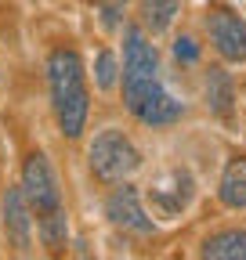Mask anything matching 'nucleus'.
<instances>
[{
	"mask_svg": "<svg viewBox=\"0 0 246 260\" xmlns=\"http://www.w3.org/2000/svg\"><path fill=\"white\" fill-rule=\"evenodd\" d=\"M37 232H40V242L51 249V253H58V249H66V242H69V217H66V210H47V213H40V220H37Z\"/></svg>",
	"mask_w": 246,
	"mask_h": 260,
	"instance_id": "obj_13",
	"label": "nucleus"
},
{
	"mask_svg": "<svg viewBox=\"0 0 246 260\" xmlns=\"http://www.w3.org/2000/svg\"><path fill=\"white\" fill-rule=\"evenodd\" d=\"M206 29H210V40L218 47L221 58L228 61H246V22L228 11V8H213L206 15Z\"/></svg>",
	"mask_w": 246,
	"mask_h": 260,
	"instance_id": "obj_7",
	"label": "nucleus"
},
{
	"mask_svg": "<svg viewBox=\"0 0 246 260\" xmlns=\"http://www.w3.org/2000/svg\"><path fill=\"white\" fill-rule=\"evenodd\" d=\"M95 83L102 90H112L119 83V65H116L112 51H98V58H95Z\"/></svg>",
	"mask_w": 246,
	"mask_h": 260,
	"instance_id": "obj_14",
	"label": "nucleus"
},
{
	"mask_svg": "<svg viewBox=\"0 0 246 260\" xmlns=\"http://www.w3.org/2000/svg\"><path fill=\"white\" fill-rule=\"evenodd\" d=\"M0 213H4V239L15 253H33V206H29L22 184H8L4 199H0Z\"/></svg>",
	"mask_w": 246,
	"mask_h": 260,
	"instance_id": "obj_5",
	"label": "nucleus"
},
{
	"mask_svg": "<svg viewBox=\"0 0 246 260\" xmlns=\"http://www.w3.org/2000/svg\"><path fill=\"white\" fill-rule=\"evenodd\" d=\"M218 195H221L225 206L246 210V159L242 155H232L228 159V167L221 174V184H218Z\"/></svg>",
	"mask_w": 246,
	"mask_h": 260,
	"instance_id": "obj_11",
	"label": "nucleus"
},
{
	"mask_svg": "<svg viewBox=\"0 0 246 260\" xmlns=\"http://www.w3.org/2000/svg\"><path fill=\"white\" fill-rule=\"evenodd\" d=\"M47 87H51V109H54L58 130L69 141H76L87 126L90 94H87L83 58L73 47H58L47 54Z\"/></svg>",
	"mask_w": 246,
	"mask_h": 260,
	"instance_id": "obj_2",
	"label": "nucleus"
},
{
	"mask_svg": "<svg viewBox=\"0 0 246 260\" xmlns=\"http://www.w3.org/2000/svg\"><path fill=\"white\" fill-rule=\"evenodd\" d=\"M181 15V0H141L138 4V22L145 32L160 37L174 25V18Z\"/></svg>",
	"mask_w": 246,
	"mask_h": 260,
	"instance_id": "obj_10",
	"label": "nucleus"
},
{
	"mask_svg": "<svg viewBox=\"0 0 246 260\" xmlns=\"http://www.w3.org/2000/svg\"><path fill=\"white\" fill-rule=\"evenodd\" d=\"M152 203L163 213H181L192 203V174L189 170H170L152 184Z\"/></svg>",
	"mask_w": 246,
	"mask_h": 260,
	"instance_id": "obj_8",
	"label": "nucleus"
},
{
	"mask_svg": "<svg viewBox=\"0 0 246 260\" xmlns=\"http://www.w3.org/2000/svg\"><path fill=\"white\" fill-rule=\"evenodd\" d=\"M87 162H90V174L98 181L119 184L141 167V152L134 148V141L123 134V130H102V134L90 141Z\"/></svg>",
	"mask_w": 246,
	"mask_h": 260,
	"instance_id": "obj_3",
	"label": "nucleus"
},
{
	"mask_svg": "<svg viewBox=\"0 0 246 260\" xmlns=\"http://www.w3.org/2000/svg\"><path fill=\"white\" fill-rule=\"evenodd\" d=\"M203 256L210 260H246V228H228L203 242Z\"/></svg>",
	"mask_w": 246,
	"mask_h": 260,
	"instance_id": "obj_12",
	"label": "nucleus"
},
{
	"mask_svg": "<svg viewBox=\"0 0 246 260\" xmlns=\"http://www.w3.org/2000/svg\"><path fill=\"white\" fill-rule=\"evenodd\" d=\"M105 217H109L116 228H123V232L152 235V217H148V213H145V206H141L138 188H134V184H127V181H119V188L105 199Z\"/></svg>",
	"mask_w": 246,
	"mask_h": 260,
	"instance_id": "obj_6",
	"label": "nucleus"
},
{
	"mask_svg": "<svg viewBox=\"0 0 246 260\" xmlns=\"http://www.w3.org/2000/svg\"><path fill=\"white\" fill-rule=\"evenodd\" d=\"M98 11H102V25L112 32L119 29V15H123V0H98Z\"/></svg>",
	"mask_w": 246,
	"mask_h": 260,
	"instance_id": "obj_15",
	"label": "nucleus"
},
{
	"mask_svg": "<svg viewBox=\"0 0 246 260\" xmlns=\"http://www.w3.org/2000/svg\"><path fill=\"white\" fill-rule=\"evenodd\" d=\"M174 58L184 61V65H192V61L199 58V44H196L192 37H177V40H174Z\"/></svg>",
	"mask_w": 246,
	"mask_h": 260,
	"instance_id": "obj_16",
	"label": "nucleus"
},
{
	"mask_svg": "<svg viewBox=\"0 0 246 260\" xmlns=\"http://www.w3.org/2000/svg\"><path fill=\"white\" fill-rule=\"evenodd\" d=\"M156 47L148 44L145 29L127 25L123 29V102L127 109L148 123V126H167L174 119H181V102L163 90L160 76H156Z\"/></svg>",
	"mask_w": 246,
	"mask_h": 260,
	"instance_id": "obj_1",
	"label": "nucleus"
},
{
	"mask_svg": "<svg viewBox=\"0 0 246 260\" xmlns=\"http://www.w3.org/2000/svg\"><path fill=\"white\" fill-rule=\"evenodd\" d=\"M22 191L33 213H47V210H58L62 206V188H58V177L51 170V159L44 152H33L25 155V167H22Z\"/></svg>",
	"mask_w": 246,
	"mask_h": 260,
	"instance_id": "obj_4",
	"label": "nucleus"
},
{
	"mask_svg": "<svg viewBox=\"0 0 246 260\" xmlns=\"http://www.w3.org/2000/svg\"><path fill=\"white\" fill-rule=\"evenodd\" d=\"M203 94H206V105H210L213 116H221V119L232 116V109H235V87H232V76L221 69V65H213V69L206 73Z\"/></svg>",
	"mask_w": 246,
	"mask_h": 260,
	"instance_id": "obj_9",
	"label": "nucleus"
},
{
	"mask_svg": "<svg viewBox=\"0 0 246 260\" xmlns=\"http://www.w3.org/2000/svg\"><path fill=\"white\" fill-rule=\"evenodd\" d=\"M0 87H4V73H0Z\"/></svg>",
	"mask_w": 246,
	"mask_h": 260,
	"instance_id": "obj_17",
	"label": "nucleus"
}]
</instances>
